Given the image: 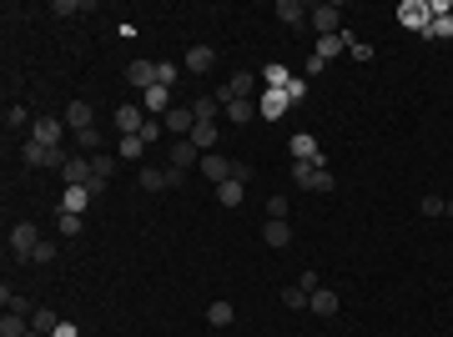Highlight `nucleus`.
<instances>
[{"mask_svg":"<svg viewBox=\"0 0 453 337\" xmlns=\"http://www.w3.org/2000/svg\"><path fill=\"white\" fill-rule=\"evenodd\" d=\"M348 45H358V40H353V35H317V50L307 55V76H317V71L332 61V55H343Z\"/></svg>","mask_w":453,"mask_h":337,"instance_id":"nucleus-1","label":"nucleus"},{"mask_svg":"<svg viewBox=\"0 0 453 337\" xmlns=\"http://www.w3.org/2000/svg\"><path fill=\"white\" fill-rule=\"evenodd\" d=\"M202 156H207V151H202L192 136H177V141H172V172H182V177H187L192 166H202Z\"/></svg>","mask_w":453,"mask_h":337,"instance_id":"nucleus-2","label":"nucleus"},{"mask_svg":"<svg viewBox=\"0 0 453 337\" xmlns=\"http://www.w3.org/2000/svg\"><path fill=\"white\" fill-rule=\"evenodd\" d=\"M40 242H45V237L36 232V221H16V227H11V252H16V257H26V262H31Z\"/></svg>","mask_w":453,"mask_h":337,"instance_id":"nucleus-3","label":"nucleus"},{"mask_svg":"<svg viewBox=\"0 0 453 337\" xmlns=\"http://www.w3.org/2000/svg\"><path fill=\"white\" fill-rule=\"evenodd\" d=\"M116 131H121V136H141V131H146V111H141V101L116 106Z\"/></svg>","mask_w":453,"mask_h":337,"instance_id":"nucleus-4","label":"nucleus"},{"mask_svg":"<svg viewBox=\"0 0 453 337\" xmlns=\"http://www.w3.org/2000/svg\"><path fill=\"white\" fill-rule=\"evenodd\" d=\"M61 136H66V121L61 116H36V126H31V141H40V146H61Z\"/></svg>","mask_w":453,"mask_h":337,"instance_id":"nucleus-5","label":"nucleus"},{"mask_svg":"<svg viewBox=\"0 0 453 337\" xmlns=\"http://www.w3.org/2000/svg\"><path fill=\"white\" fill-rule=\"evenodd\" d=\"M161 126L172 131V141H177V136H192V131H197V111H192V106H172V111L161 116Z\"/></svg>","mask_w":453,"mask_h":337,"instance_id":"nucleus-6","label":"nucleus"},{"mask_svg":"<svg viewBox=\"0 0 453 337\" xmlns=\"http://www.w3.org/2000/svg\"><path fill=\"white\" fill-rule=\"evenodd\" d=\"M398 21H403L408 31H428L433 6H428V0H403V6H398Z\"/></svg>","mask_w":453,"mask_h":337,"instance_id":"nucleus-7","label":"nucleus"},{"mask_svg":"<svg viewBox=\"0 0 453 337\" xmlns=\"http://www.w3.org/2000/svg\"><path fill=\"white\" fill-rule=\"evenodd\" d=\"M141 111H146V116H166V111H172V86H146L141 91Z\"/></svg>","mask_w":453,"mask_h":337,"instance_id":"nucleus-8","label":"nucleus"},{"mask_svg":"<svg viewBox=\"0 0 453 337\" xmlns=\"http://www.w3.org/2000/svg\"><path fill=\"white\" fill-rule=\"evenodd\" d=\"M61 182H66V187H91V156L76 151V156L61 166Z\"/></svg>","mask_w":453,"mask_h":337,"instance_id":"nucleus-9","label":"nucleus"},{"mask_svg":"<svg viewBox=\"0 0 453 337\" xmlns=\"http://www.w3.org/2000/svg\"><path fill=\"white\" fill-rule=\"evenodd\" d=\"M61 121H66V131H76V136H81V131H91V126H96V116H91V101H71Z\"/></svg>","mask_w":453,"mask_h":337,"instance_id":"nucleus-10","label":"nucleus"},{"mask_svg":"<svg viewBox=\"0 0 453 337\" xmlns=\"http://www.w3.org/2000/svg\"><path fill=\"white\" fill-rule=\"evenodd\" d=\"M337 16H343V6H332V0H327V6H312V31L317 35H337Z\"/></svg>","mask_w":453,"mask_h":337,"instance_id":"nucleus-11","label":"nucleus"},{"mask_svg":"<svg viewBox=\"0 0 453 337\" xmlns=\"http://www.w3.org/2000/svg\"><path fill=\"white\" fill-rule=\"evenodd\" d=\"M307 16H312V11L302 6V0H277V21H282V26L298 31V26H307Z\"/></svg>","mask_w":453,"mask_h":337,"instance_id":"nucleus-12","label":"nucleus"},{"mask_svg":"<svg viewBox=\"0 0 453 337\" xmlns=\"http://www.w3.org/2000/svg\"><path fill=\"white\" fill-rule=\"evenodd\" d=\"M197 172H202V177H212V182L222 187L226 177H232V161H226V156H217V151H207V156H202V166H197Z\"/></svg>","mask_w":453,"mask_h":337,"instance_id":"nucleus-13","label":"nucleus"},{"mask_svg":"<svg viewBox=\"0 0 453 337\" xmlns=\"http://www.w3.org/2000/svg\"><path fill=\"white\" fill-rule=\"evenodd\" d=\"M288 106H293V101H288V91H262V106H257V111H262L267 121H277Z\"/></svg>","mask_w":453,"mask_h":337,"instance_id":"nucleus-14","label":"nucleus"},{"mask_svg":"<svg viewBox=\"0 0 453 337\" xmlns=\"http://www.w3.org/2000/svg\"><path fill=\"white\" fill-rule=\"evenodd\" d=\"M126 81H131L136 91H146V86H156V66H151V61H131V66H126Z\"/></svg>","mask_w":453,"mask_h":337,"instance_id":"nucleus-15","label":"nucleus"},{"mask_svg":"<svg viewBox=\"0 0 453 337\" xmlns=\"http://www.w3.org/2000/svg\"><path fill=\"white\" fill-rule=\"evenodd\" d=\"M307 307H312L317 317H337V292H332V287H317V292L307 297Z\"/></svg>","mask_w":453,"mask_h":337,"instance_id":"nucleus-16","label":"nucleus"},{"mask_svg":"<svg viewBox=\"0 0 453 337\" xmlns=\"http://www.w3.org/2000/svg\"><path fill=\"white\" fill-rule=\"evenodd\" d=\"M212 66H217V50H212V45H192V50H187V71L202 76V71H212Z\"/></svg>","mask_w":453,"mask_h":337,"instance_id":"nucleus-17","label":"nucleus"},{"mask_svg":"<svg viewBox=\"0 0 453 337\" xmlns=\"http://www.w3.org/2000/svg\"><path fill=\"white\" fill-rule=\"evenodd\" d=\"M0 337H36V332H31V317L6 312V317H0Z\"/></svg>","mask_w":453,"mask_h":337,"instance_id":"nucleus-18","label":"nucleus"},{"mask_svg":"<svg viewBox=\"0 0 453 337\" xmlns=\"http://www.w3.org/2000/svg\"><path fill=\"white\" fill-rule=\"evenodd\" d=\"M262 242H267V247H293V227H288V221H267V227H262Z\"/></svg>","mask_w":453,"mask_h":337,"instance_id":"nucleus-19","label":"nucleus"},{"mask_svg":"<svg viewBox=\"0 0 453 337\" xmlns=\"http://www.w3.org/2000/svg\"><path fill=\"white\" fill-rule=\"evenodd\" d=\"M86 206H91V187H66V197H61V211H76V216H81Z\"/></svg>","mask_w":453,"mask_h":337,"instance_id":"nucleus-20","label":"nucleus"},{"mask_svg":"<svg viewBox=\"0 0 453 337\" xmlns=\"http://www.w3.org/2000/svg\"><path fill=\"white\" fill-rule=\"evenodd\" d=\"M262 81H267V91H288L293 86V71L272 61V66H262Z\"/></svg>","mask_w":453,"mask_h":337,"instance_id":"nucleus-21","label":"nucleus"},{"mask_svg":"<svg viewBox=\"0 0 453 337\" xmlns=\"http://www.w3.org/2000/svg\"><path fill=\"white\" fill-rule=\"evenodd\" d=\"M232 317H237V307L226 302V297H217V302L207 307V322H212V327H232Z\"/></svg>","mask_w":453,"mask_h":337,"instance_id":"nucleus-22","label":"nucleus"},{"mask_svg":"<svg viewBox=\"0 0 453 337\" xmlns=\"http://www.w3.org/2000/svg\"><path fill=\"white\" fill-rule=\"evenodd\" d=\"M317 156H322L317 141H312L307 131H298V136H293V161H317Z\"/></svg>","mask_w":453,"mask_h":337,"instance_id":"nucleus-23","label":"nucleus"},{"mask_svg":"<svg viewBox=\"0 0 453 337\" xmlns=\"http://www.w3.org/2000/svg\"><path fill=\"white\" fill-rule=\"evenodd\" d=\"M146 192H166L172 187V172H156V166H141V177H136Z\"/></svg>","mask_w":453,"mask_h":337,"instance_id":"nucleus-24","label":"nucleus"},{"mask_svg":"<svg viewBox=\"0 0 453 337\" xmlns=\"http://www.w3.org/2000/svg\"><path fill=\"white\" fill-rule=\"evenodd\" d=\"M242 192H247L242 182H232V177H226V182L217 187V201H222V206H242Z\"/></svg>","mask_w":453,"mask_h":337,"instance_id":"nucleus-25","label":"nucleus"},{"mask_svg":"<svg viewBox=\"0 0 453 337\" xmlns=\"http://www.w3.org/2000/svg\"><path fill=\"white\" fill-rule=\"evenodd\" d=\"M0 302H6V312H21V317H31V312H36V307H31V297L11 292V287H0Z\"/></svg>","mask_w":453,"mask_h":337,"instance_id":"nucleus-26","label":"nucleus"},{"mask_svg":"<svg viewBox=\"0 0 453 337\" xmlns=\"http://www.w3.org/2000/svg\"><path fill=\"white\" fill-rule=\"evenodd\" d=\"M91 177H96V182H111V177H116V156H106V151L91 156Z\"/></svg>","mask_w":453,"mask_h":337,"instance_id":"nucleus-27","label":"nucleus"},{"mask_svg":"<svg viewBox=\"0 0 453 337\" xmlns=\"http://www.w3.org/2000/svg\"><path fill=\"white\" fill-rule=\"evenodd\" d=\"M55 327H61V322H55L50 307H36V312H31V332H36V337H40V332H55Z\"/></svg>","mask_w":453,"mask_h":337,"instance_id":"nucleus-28","label":"nucleus"},{"mask_svg":"<svg viewBox=\"0 0 453 337\" xmlns=\"http://www.w3.org/2000/svg\"><path fill=\"white\" fill-rule=\"evenodd\" d=\"M36 121L26 116V106H6V131H31Z\"/></svg>","mask_w":453,"mask_h":337,"instance_id":"nucleus-29","label":"nucleus"},{"mask_svg":"<svg viewBox=\"0 0 453 337\" xmlns=\"http://www.w3.org/2000/svg\"><path fill=\"white\" fill-rule=\"evenodd\" d=\"M423 35H428V40H448V35H453V16H433Z\"/></svg>","mask_w":453,"mask_h":337,"instance_id":"nucleus-30","label":"nucleus"},{"mask_svg":"<svg viewBox=\"0 0 453 337\" xmlns=\"http://www.w3.org/2000/svg\"><path fill=\"white\" fill-rule=\"evenodd\" d=\"M226 121L247 126V121H252V101H226Z\"/></svg>","mask_w":453,"mask_h":337,"instance_id":"nucleus-31","label":"nucleus"},{"mask_svg":"<svg viewBox=\"0 0 453 337\" xmlns=\"http://www.w3.org/2000/svg\"><path fill=\"white\" fill-rule=\"evenodd\" d=\"M192 141H197L202 151H212V141H217V121H197V131H192Z\"/></svg>","mask_w":453,"mask_h":337,"instance_id":"nucleus-32","label":"nucleus"},{"mask_svg":"<svg viewBox=\"0 0 453 337\" xmlns=\"http://www.w3.org/2000/svg\"><path fill=\"white\" fill-rule=\"evenodd\" d=\"M192 111H197V121H217V96H197Z\"/></svg>","mask_w":453,"mask_h":337,"instance_id":"nucleus-33","label":"nucleus"},{"mask_svg":"<svg viewBox=\"0 0 453 337\" xmlns=\"http://www.w3.org/2000/svg\"><path fill=\"white\" fill-rule=\"evenodd\" d=\"M141 151H146L141 136H121V161H141Z\"/></svg>","mask_w":453,"mask_h":337,"instance_id":"nucleus-34","label":"nucleus"},{"mask_svg":"<svg viewBox=\"0 0 453 337\" xmlns=\"http://www.w3.org/2000/svg\"><path fill=\"white\" fill-rule=\"evenodd\" d=\"M267 221H288V197H267Z\"/></svg>","mask_w":453,"mask_h":337,"instance_id":"nucleus-35","label":"nucleus"},{"mask_svg":"<svg viewBox=\"0 0 453 337\" xmlns=\"http://www.w3.org/2000/svg\"><path fill=\"white\" fill-rule=\"evenodd\" d=\"M55 227H61V237H76V232H81V216H76V211H61Z\"/></svg>","mask_w":453,"mask_h":337,"instance_id":"nucleus-36","label":"nucleus"},{"mask_svg":"<svg viewBox=\"0 0 453 337\" xmlns=\"http://www.w3.org/2000/svg\"><path fill=\"white\" fill-rule=\"evenodd\" d=\"M282 302H288L293 312H302V307H307V292H302V287H288V292H282Z\"/></svg>","mask_w":453,"mask_h":337,"instance_id":"nucleus-37","label":"nucleus"},{"mask_svg":"<svg viewBox=\"0 0 453 337\" xmlns=\"http://www.w3.org/2000/svg\"><path fill=\"white\" fill-rule=\"evenodd\" d=\"M443 206H448L443 197H423V201H418V211H423V216H443Z\"/></svg>","mask_w":453,"mask_h":337,"instance_id":"nucleus-38","label":"nucleus"},{"mask_svg":"<svg viewBox=\"0 0 453 337\" xmlns=\"http://www.w3.org/2000/svg\"><path fill=\"white\" fill-rule=\"evenodd\" d=\"M298 287H302V292H307V297H312V292H317V287H322V277H317V272H312V267H307V272H302V277H298Z\"/></svg>","mask_w":453,"mask_h":337,"instance_id":"nucleus-39","label":"nucleus"},{"mask_svg":"<svg viewBox=\"0 0 453 337\" xmlns=\"http://www.w3.org/2000/svg\"><path fill=\"white\" fill-rule=\"evenodd\" d=\"M50 16H81V0H55Z\"/></svg>","mask_w":453,"mask_h":337,"instance_id":"nucleus-40","label":"nucleus"},{"mask_svg":"<svg viewBox=\"0 0 453 337\" xmlns=\"http://www.w3.org/2000/svg\"><path fill=\"white\" fill-rule=\"evenodd\" d=\"M156 81H161V86H172V81H177V66H172V61H161V66H156Z\"/></svg>","mask_w":453,"mask_h":337,"instance_id":"nucleus-41","label":"nucleus"},{"mask_svg":"<svg viewBox=\"0 0 453 337\" xmlns=\"http://www.w3.org/2000/svg\"><path fill=\"white\" fill-rule=\"evenodd\" d=\"M232 182H242V187L252 182V166H247V161H232Z\"/></svg>","mask_w":453,"mask_h":337,"instance_id":"nucleus-42","label":"nucleus"},{"mask_svg":"<svg viewBox=\"0 0 453 337\" xmlns=\"http://www.w3.org/2000/svg\"><path fill=\"white\" fill-rule=\"evenodd\" d=\"M288 101H293V106L307 101V81H293V86H288Z\"/></svg>","mask_w":453,"mask_h":337,"instance_id":"nucleus-43","label":"nucleus"},{"mask_svg":"<svg viewBox=\"0 0 453 337\" xmlns=\"http://www.w3.org/2000/svg\"><path fill=\"white\" fill-rule=\"evenodd\" d=\"M55 337H81V332H76L71 322H61V327H55Z\"/></svg>","mask_w":453,"mask_h":337,"instance_id":"nucleus-44","label":"nucleus"}]
</instances>
